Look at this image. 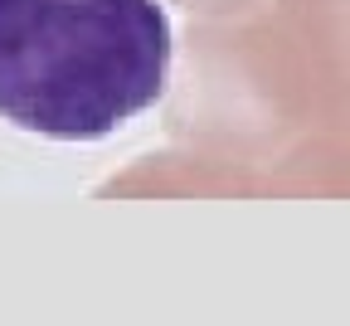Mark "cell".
<instances>
[{
	"label": "cell",
	"instance_id": "obj_1",
	"mask_svg": "<svg viewBox=\"0 0 350 326\" xmlns=\"http://www.w3.org/2000/svg\"><path fill=\"white\" fill-rule=\"evenodd\" d=\"M161 0H0V122L49 142H103L170 78Z\"/></svg>",
	"mask_w": 350,
	"mask_h": 326
}]
</instances>
